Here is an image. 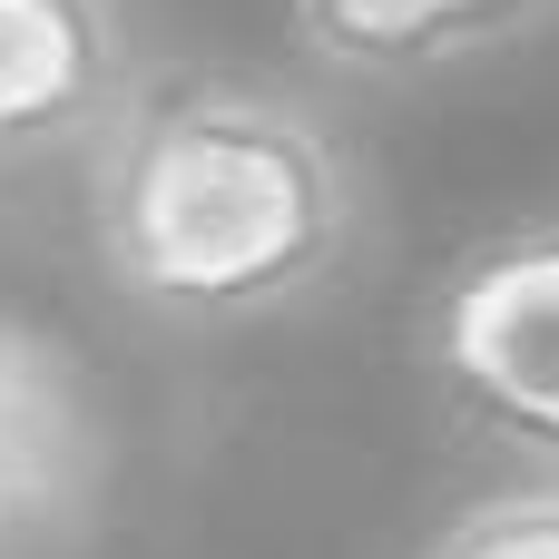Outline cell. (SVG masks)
<instances>
[{"instance_id":"6da1fadb","label":"cell","mask_w":559,"mask_h":559,"mask_svg":"<svg viewBox=\"0 0 559 559\" xmlns=\"http://www.w3.org/2000/svg\"><path fill=\"white\" fill-rule=\"evenodd\" d=\"M364 177L344 138L265 79H167L88 147V246L167 324H255L344 275Z\"/></svg>"},{"instance_id":"7a4b0ae2","label":"cell","mask_w":559,"mask_h":559,"mask_svg":"<svg viewBox=\"0 0 559 559\" xmlns=\"http://www.w3.org/2000/svg\"><path fill=\"white\" fill-rule=\"evenodd\" d=\"M423 373L462 432L559 472V216H521L442 265Z\"/></svg>"},{"instance_id":"3957f363","label":"cell","mask_w":559,"mask_h":559,"mask_svg":"<svg viewBox=\"0 0 559 559\" xmlns=\"http://www.w3.org/2000/svg\"><path fill=\"white\" fill-rule=\"evenodd\" d=\"M138 98L118 0H0V167L98 147Z\"/></svg>"},{"instance_id":"277c9868","label":"cell","mask_w":559,"mask_h":559,"mask_svg":"<svg viewBox=\"0 0 559 559\" xmlns=\"http://www.w3.org/2000/svg\"><path fill=\"white\" fill-rule=\"evenodd\" d=\"M559 0H295V39L344 79H432L531 39Z\"/></svg>"},{"instance_id":"5b68a950","label":"cell","mask_w":559,"mask_h":559,"mask_svg":"<svg viewBox=\"0 0 559 559\" xmlns=\"http://www.w3.org/2000/svg\"><path fill=\"white\" fill-rule=\"evenodd\" d=\"M88 472H98V432L69 364L39 334L0 324V540L59 521Z\"/></svg>"},{"instance_id":"8992f818","label":"cell","mask_w":559,"mask_h":559,"mask_svg":"<svg viewBox=\"0 0 559 559\" xmlns=\"http://www.w3.org/2000/svg\"><path fill=\"white\" fill-rule=\"evenodd\" d=\"M423 559H559V491H501V501H472Z\"/></svg>"}]
</instances>
